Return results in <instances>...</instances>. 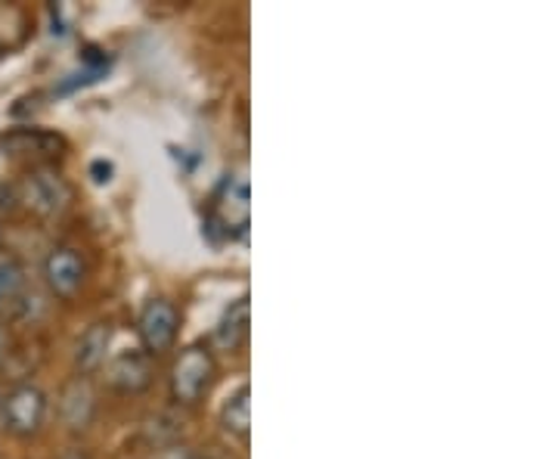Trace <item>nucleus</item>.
Instances as JSON below:
<instances>
[{
    "label": "nucleus",
    "instance_id": "11",
    "mask_svg": "<svg viewBox=\"0 0 558 459\" xmlns=\"http://www.w3.org/2000/svg\"><path fill=\"white\" fill-rule=\"evenodd\" d=\"M248 326H252V307H248V295H240L236 301L227 304L223 317H220L218 329L211 341L218 345L220 351H242L248 345Z\"/></svg>",
    "mask_w": 558,
    "mask_h": 459
},
{
    "label": "nucleus",
    "instance_id": "3",
    "mask_svg": "<svg viewBox=\"0 0 558 459\" xmlns=\"http://www.w3.org/2000/svg\"><path fill=\"white\" fill-rule=\"evenodd\" d=\"M137 339L140 351L146 358L159 360L174 351L180 339V311L178 304L165 295L143 301L137 314Z\"/></svg>",
    "mask_w": 558,
    "mask_h": 459
},
{
    "label": "nucleus",
    "instance_id": "6",
    "mask_svg": "<svg viewBox=\"0 0 558 459\" xmlns=\"http://www.w3.org/2000/svg\"><path fill=\"white\" fill-rule=\"evenodd\" d=\"M211 230H220L227 240L245 237L248 230V183L240 178H223L208 208Z\"/></svg>",
    "mask_w": 558,
    "mask_h": 459
},
{
    "label": "nucleus",
    "instance_id": "12",
    "mask_svg": "<svg viewBox=\"0 0 558 459\" xmlns=\"http://www.w3.org/2000/svg\"><path fill=\"white\" fill-rule=\"evenodd\" d=\"M220 428L223 435H230L240 444H248L252 438V388L242 382L236 391H230V398L220 407Z\"/></svg>",
    "mask_w": 558,
    "mask_h": 459
},
{
    "label": "nucleus",
    "instance_id": "1",
    "mask_svg": "<svg viewBox=\"0 0 558 459\" xmlns=\"http://www.w3.org/2000/svg\"><path fill=\"white\" fill-rule=\"evenodd\" d=\"M218 382V358L208 341H193L180 351L168 370V398L180 410H193Z\"/></svg>",
    "mask_w": 558,
    "mask_h": 459
},
{
    "label": "nucleus",
    "instance_id": "17",
    "mask_svg": "<svg viewBox=\"0 0 558 459\" xmlns=\"http://www.w3.org/2000/svg\"><path fill=\"white\" fill-rule=\"evenodd\" d=\"M94 174H100V183H106V180H109V174H112V165H102V161H97V165H94Z\"/></svg>",
    "mask_w": 558,
    "mask_h": 459
},
{
    "label": "nucleus",
    "instance_id": "2",
    "mask_svg": "<svg viewBox=\"0 0 558 459\" xmlns=\"http://www.w3.org/2000/svg\"><path fill=\"white\" fill-rule=\"evenodd\" d=\"M50 400L47 391L35 382H20L7 391V398L0 403V422L7 428V435L20 440L38 438L44 420H47Z\"/></svg>",
    "mask_w": 558,
    "mask_h": 459
},
{
    "label": "nucleus",
    "instance_id": "13",
    "mask_svg": "<svg viewBox=\"0 0 558 459\" xmlns=\"http://www.w3.org/2000/svg\"><path fill=\"white\" fill-rule=\"evenodd\" d=\"M25 292V267L16 255L0 252V311L16 304Z\"/></svg>",
    "mask_w": 558,
    "mask_h": 459
},
{
    "label": "nucleus",
    "instance_id": "10",
    "mask_svg": "<svg viewBox=\"0 0 558 459\" xmlns=\"http://www.w3.org/2000/svg\"><path fill=\"white\" fill-rule=\"evenodd\" d=\"M112 323L109 319H97L90 323L81 339L75 341V351H72V363H75V376L90 379L94 373H100L109 360V345H112Z\"/></svg>",
    "mask_w": 558,
    "mask_h": 459
},
{
    "label": "nucleus",
    "instance_id": "16",
    "mask_svg": "<svg viewBox=\"0 0 558 459\" xmlns=\"http://www.w3.org/2000/svg\"><path fill=\"white\" fill-rule=\"evenodd\" d=\"M7 354H10V339H7V333H3V326H0V370H3V363H7Z\"/></svg>",
    "mask_w": 558,
    "mask_h": 459
},
{
    "label": "nucleus",
    "instance_id": "7",
    "mask_svg": "<svg viewBox=\"0 0 558 459\" xmlns=\"http://www.w3.org/2000/svg\"><path fill=\"white\" fill-rule=\"evenodd\" d=\"M153 379H156V360L146 358L140 348L119 351L116 358H109L106 366H102L106 388L116 391V395H124V398H134V395L149 391Z\"/></svg>",
    "mask_w": 558,
    "mask_h": 459
},
{
    "label": "nucleus",
    "instance_id": "4",
    "mask_svg": "<svg viewBox=\"0 0 558 459\" xmlns=\"http://www.w3.org/2000/svg\"><path fill=\"white\" fill-rule=\"evenodd\" d=\"M20 202L38 218H62L75 202V190L57 168H32L20 183Z\"/></svg>",
    "mask_w": 558,
    "mask_h": 459
},
{
    "label": "nucleus",
    "instance_id": "15",
    "mask_svg": "<svg viewBox=\"0 0 558 459\" xmlns=\"http://www.w3.org/2000/svg\"><path fill=\"white\" fill-rule=\"evenodd\" d=\"M57 459H94V457H90L84 447H69V450H65V454H60Z\"/></svg>",
    "mask_w": 558,
    "mask_h": 459
},
{
    "label": "nucleus",
    "instance_id": "9",
    "mask_svg": "<svg viewBox=\"0 0 558 459\" xmlns=\"http://www.w3.org/2000/svg\"><path fill=\"white\" fill-rule=\"evenodd\" d=\"M97 413H100V395H97L94 382L84 379V376H75V379L62 385L60 420L72 435L87 432L94 425V420H97Z\"/></svg>",
    "mask_w": 558,
    "mask_h": 459
},
{
    "label": "nucleus",
    "instance_id": "14",
    "mask_svg": "<svg viewBox=\"0 0 558 459\" xmlns=\"http://www.w3.org/2000/svg\"><path fill=\"white\" fill-rule=\"evenodd\" d=\"M159 459H202L199 454H193V450H186V447H171V450H165Z\"/></svg>",
    "mask_w": 558,
    "mask_h": 459
},
{
    "label": "nucleus",
    "instance_id": "8",
    "mask_svg": "<svg viewBox=\"0 0 558 459\" xmlns=\"http://www.w3.org/2000/svg\"><path fill=\"white\" fill-rule=\"evenodd\" d=\"M0 149L13 161H25L32 168H50V161L62 156L65 141L60 134L40 131V128H13L0 134Z\"/></svg>",
    "mask_w": 558,
    "mask_h": 459
},
{
    "label": "nucleus",
    "instance_id": "5",
    "mask_svg": "<svg viewBox=\"0 0 558 459\" xmlns=\"http://www.w3.org/2000/svg\"><path fill=\"white\" fill-rule=\"evenodd\" d=\"M40 277L53 299L75 301L87 282V261L75 245H57L40 264Z\"/></svg>",
    "mask_w": 558,
    "mask_h": 459
},
{
    "label": "nucleus",
    "instance_id": "18",
    "mask_svg": "<svg viewBox=\"0 0 558 459\" xmlns=\"http://www.w3.org/2000/svg\"><path fill=\"white\" fill-rule=\"evenodd\" d=\"M0 242H3V227H0Z\"/></svg>",
    "mask_w": 558,
    "mask_h": 459
}]
</instances>
